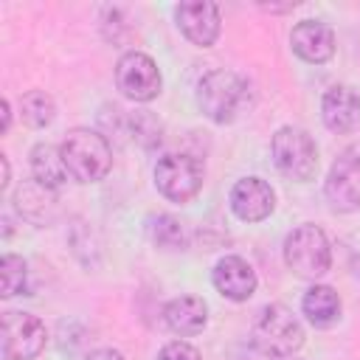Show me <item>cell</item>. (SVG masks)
Instances as JSON below:
<instances>
[{
  "label": "cell",
  "instance_id": "8fae6325",
  "mask_svg": "<svg viewBox=\"0 0 360 360\" xmlns=\"http://www.w3.org/2000/svg\"><path fill=\"white\" fill-rule=\"evenodd\" d=\"M276 208V191L262 177H242L231 188V211L242 222H262Z\"/></svg>",
  "mask_w": 360,
  "mask_h": 360
},
{
  "label": "cell",
  "instance_id": "603a6c76",
  "mask_svg": "<svg viewBox=\"0 0 360 360\" xmlns=\"http://www.w3.org/2000/svg\"><path fill=\"white\" fill-rule=\"evenodd\" d=\"M259 8H262V11H273V14H284V11H292L295 3H292V0H290V3H281V6H278V3H259Z\"/></svg>",
  "mask_w": 360,
  "mask_h": 360
},
{
  "label": "cell",
  "instance_id": "5bb4252c",
  "mask_svg": "<svg viewBox=\"0 0 360 360\" xmlns=\"http://www.w3.org/2000/svg\"><path fill=\"white\" fill-rule=\"evenodd\" d=\"M321 118L329 132L346 135L360 127V96L349 84H332L321 98Z\"/></svg>",
  "mask_w": 360,
  "mask_h": 360
},
{
  "label": "cell",
  "instance_id": "6da1fadb",
  "mask_svg": "<svg viewBox=\"0 0 360 360\" xmlns=\"http://www.w3.org/2000/svg\"><path fill=\"white\" fill-rule=\"evenodd\" d=\"M59 155L68 169V177L76 183H98L112 169V146L107 135L90 127L70 129L59 143Z\"/></svg>",
  "mask_w": 360,
  "mask_h": 360
},
{
  "label": "cell",
  "instance_id": "d4e9b609",
  "mask_svg": "<svg viewBox=\"0 0 360 360\" xmlns=\"http://www.w3.org/2000/svg\"><path fill=\"white\" fill-rule=\"evenodd\" d=\"M0 163H3V180H0V186L6 188V186H8V174H11V169H8V158L0 155Z\"/></svg>",
  "mask_w": 360,
  "mask_h": 360
},
{
  "label": "cell",
  "instance_id": "9c48e42d",
  "mask_svg": "<svg viewBox=\"0 0 360 360\" xmlns=\"http://www.w3.org/2000/svg\"><path fill=\"white\" fill-rule=\"evenodd\" d=\"M323 194L332 205V211L352 214L360 208V152L346 149L329 169Z\"/></svg>",
  "mask_w": 360,
  "mask_h": 360
},
{
  "label": "cell",
  "instance_id": "7402d4cb",
  "mask_svg": "<svg viewBox=\"0 0 360 360\" xmlns=\"http://www.w3.org/2000/svg\"><path fill=\"white\" fill-rule=\"evenodd\" d=\"M87 360H124V354L118 349H96V352H90Z\"/></svg>",
  "mask_w": 360,
  "mask_h": 360
},
{
  "label": "cell",
  "instance_id": "30bf717a",
  "mask_svg": "<svg viewBox=\"0 0 360 360\" xmlns=\"http://www.w3.org/2000/svg\"><path fill=\"white\" fill-rule=\"evenodd\" d=\"M174 20L177 28L183 31V37L197 45V48H211L219 39L222 31V20H219V8L217 3L208 0H186L174 8Z\"/></svg>",
  "mask_w": 360,
  "mask_h": 360
},
{
  "label": "cell",
  "instance_id": "3957f363",
  "mask_svg": "<svg viewBox=\"0 0 360 360\" xmlns=\"http://www.w3.org/2000/svg\"><path fill=\"white\" fill-rule=\"evenodd\" d=\"M248 101V82L233 70H211L197 84V104L214 124H231Z\"/></svg>",
  "mask_w": 360,
  "mask_h": 360
},
{
  "label": "cell",
  "instance_id": "5b68a950",
  "mask_svg": "<svg viewBox=\"0 0 360 360\" xmlns=\"http://www.w3.org/2000/svg\"><path fill=\"white\" fill-rule=\"evenodd\" d=\"M270 155L276 169L298 183H307L318 172V146L312 135L301 127H281L270 138Z\"/></svg>",
  "mask_w": 360,
  "mask_h": 360
},
{
  "label": "cell",
  "instance_id": "e0dca14e",
  "mask_svg": "<svg viewBox=\"0 0 360 360\" xmlns=\"http://www.w3.org/2000/svg\"><path fill=\"white\" fill-rule=\"evenodd\" d=\"M31 174H34V183L56 191L68 180V169L62 163L59 149H53L51 143H37L31 149Z\"/></svg>",
  "mask_w": 360,
  "mask_h": 360
},
{
  "label": "cell",
  "instance_id": "8992f818",
  "mask_svg": "<svg viewBox=\"0 0 360 360\" xmlns=\"http://www.w3.org/2000/svg\"><path fill=\"white\" fill-rule=\"evenodd\" d=\"M155 188L169 200V202H188L200 194L202 180H205V166L191 158V155H163L155 163Z\"/></svg>",
  "mask_w": 360,
  "mask_h": 360
},
{
  "label": "cell",
  "instance_id": "2e32d148",
  "mask_svg": "<svg viewBox=\"0 0 360 360\" xmlns=\"http://www.w3.org/2000/svg\"><path fill=\"white\" fill-rule=\"evenodd\" d=\"M340 309H343L340 295H338L332 287H326V284H312V287L304 292V298H301V312L307 315V321H309L315 329H329V326H335L338 318H340Z\"/></svg>",
  "mask_w": 360,
  "mask_h": 360
},
{
  "label": "cell",
  "instance_id": "ffe728a7",
  "mask_svg": "<svg viewBox=\"0 0 360 360\" xmlns=\"http://www.w3.org/2000/svg\"><path fill=\"white\" fill-rule=\"evenodd\" d=\"M25 281H28V264L22 256L14 253H3L0 259V295L3 298H14L20 292H25Z\"/></svg>",
  "mask_w": 360,
  "mask_h": 360
},
{
  "label": "cell",
  "instance_id": "7a4b0ae2",
  "mask_svg": "<svg viewBox=\"0 0 360 360\" xmlns=\"http://www.w3.org/2000/svg\"><path fill=\"white\" fill-rule=\"evenodd\" d=\"M253 346L267 357H292L304 346V326L284 304H267L250 329Z\"/></svg>",
  "mask_w": 360,
  "mask_h": 360
},
{
  "label": "cell",
  "instance_id": "cb8c5ba5",
  "mask_svg": "<svg viewBox=\"0 0 360 360\" xmlns=\"http://www.w3.org/2000/svg\"><path fill=\"white\" fill-rule=\"evenodd\" d=\"M8 127H11V104L8 98H3V132H8Z\"/></svg>",
  "mask_w": 360,
  "mask_h": 360
},
{
  "label": "cell",
  "instance_id": "277c9868",
  "mask_svg": "<svg viewBox=\"0 0 360 360\" xmlns=\"http://www.w3.org/2000/svg\"><path fill=\"white\" fill-rule=\"evenodd\" d=\"M284 264L307 281L326 276L332 267V248L326 233L312 222L292 228L284 239Z\"/></svg>",
  "mask_w": 360,
  "mask_h": 360
},
{
  "label": "cell",
  "instance_id": "d6986e66",
  "mask_svg": "<svg viewBox=\"0 0 360 360\" xmlns=\"http://www.w3.org/2000/svg\"><path fill=\"white\" fill-rule=\"evenodd\" d=\"M20 110H22V121L34 129L48 127L56 118V104L45 90H28L20 98Z\"/></svg>",
  "mask_w": 360,
  "mask_h": 360
},
{
  "label": "cell",
  "instance_id": "ac0fdd59",
  "mask_svg": "<svg viewBox=\"0 0 360 360\" xmlns=\"http://www.w3.org/2000/svg\"><path fill=\"white\" fill-rule=\"evenodd\" d=\"M146 233L149 239L163 248V250H177V248H186V225L172 217V214H158V217H149L146 219Z\"/></svg>",
  "mask_w": 360,
  "mask_h": 360
},
{
  "label": "cell",
  "instance_id": "52a82bcc",
  "mask_svg": "<svg viewBox=\"0 0 360 360\" xmlns=\"http://www.w3.org/2000/svg\"><path fill=\"white\" fill-rule=\"evenodd\" d=\"M45 343H48V332L37 315L20 309L3 312V323H0L3 360H34L42 354Z\"/></svg>",
  "mask_w": 360,
  "mask_h": 360
},
{
  "label": "cell",
  "instance_id": "4fadbf2b",
  "mask_svg": "<svg viewBox=\"0 0 360 360\" xmlns=\"http://www.w3.org/2000/svg\"><path fill=\"white\" fill-rule=\"evenodd\" d=\"M290 48L309 65H323L335 56V31L321 20H301L290 31Z\"/></svg>",
  "mask_w": 360,
  "mask_h": 360
},
{
  "label": "cell",
  "instance_id": "44dd1931",
  "mask_svg": "<svg viewBox=\"0 0 360 360\" xmlns=\"http://www.w3.org/2000/svg\"><path fill=\"white\" fill-rule=\"evenodd\" d=\"M158 360H202L200 349L191 346L188 340H169L160 352H158Z\"/></svg>",
  "mask_w": 360,
  "mask_h": 360
},
{
  "label": "cell",
  "instance_id": "484cf974",
  "mask_svg": "<svg viewBox=\"0 0 360 360\" xmlns=\"http://www.w3.org/2000/svg\"><path fill=\"white\" fill-rule=\"evenodd\" d=\"M281 360H301V357H295V354H292V357H281Z\"/></svg>",
  "mask_w": 360,
  "mask_h": 360
},
{
  "label": "cell",
  "instance_id": "ba28073f",
  "mask_svg": "<svg viewBox=\"0 0 360 360\" xmlns=\"http://www.w3.org/2000/svg\"><path fill=\"white\" fill-rule=\"evenodd\" d=\"M115 87L121 90L124 98L146 104L160 96L163 79L155 65V59L143 51H127L115 62Z\"/></svg>",
  "mask_w": 360,
  "mask_h": 360
},
{
  "label": "cell",
  "instance_id": "7c38bea8",
  "mask_svg": "<svg viewBox=\"0 0 360 360\" xmlns=\"http://www.w3.org/2000/svg\"><path fill=\"white\" fill-rule=\"evenodd\" d=\"M211 284L222 298L242 304L256 292L259 278H256V270L242 256H222L211 270Z\"/></svg>",
  "mask_w": 360,
  "mask_h": 360
},
{
  "label": "cell",
  "instance_id": "9a60e30c",
  "mask_svg": "<svg viewBox=\"0 0 360 360\" xmlns=\"http://www.w3.org/2000/svg\"><path fill=\"white\" fill-rule=\"evenodd\" d=\"M163 321L180 338L200 335L208 323V304L200 295H177L163 307Z\"/></svg>",
  "mask_w": 360,
  "mask_h": 360
}]
</instances>
